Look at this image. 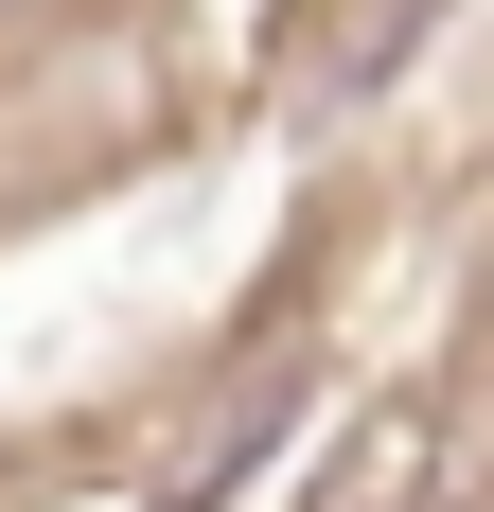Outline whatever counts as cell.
<instances>
[{"label": "cell", "mask_w": 494, "mask_h": 512, "mask_svg": "<svg viewBox=\"0 0 494 512\" xmlns=\"http://www.w3.org/2000/svg\"><path fill=\"white\" fill-rule=\"evenodd\" d=\"M406 495H424V424H371V442H353V477H336L318 512H406Z\"/></svg>", "instance_id": "obj_1"}]
</instances>
